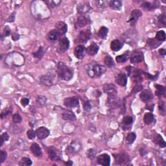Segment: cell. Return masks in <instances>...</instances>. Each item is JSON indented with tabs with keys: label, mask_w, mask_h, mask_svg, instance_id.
I'll return each instance as SVG.
<instances>
[{
	"label": "cell",
	"mask_w": 166,
	"mask_h": 166,
	"mask_svg": "<svg viewBox=\"0 0 166 166\" xmlns=\"http://www.w3.org/2000/svg\"><path fill=\"white\" fill-rule=\"evenodd\" d=\"M57 71L59 78L64 81L71 80L73 76V69L62 62H59L57 64Z\"/></svg>",
	"instance_id": "cell-1"
},
{
	"label": "cell",
	"mask_w": 166,
	"mask_h": 166,
	"mask_svg": "<svg viewBox=\"0 0 166 166\" xmlns=\"http://www.w3.org/2000/svg\"><path fill=\"white\" fill-rule=\"evenodd\" d=\"M88 75L91 77H99L106 71V67L102 65L97 64L95 62H92L88 64L86 67Z\"/></svg>",
	"instance_id": "cell-2"
},
{
	"label": "cell",
	"mask_w": 166,
	"mask_h": 166,
	"mask_svg": "<svg viewBox=\"0 0 166 166\" xmlns=\"http://www.w3.org/2000/svg\"><path fill=\"white\" fill-rule=\"evenodd\" d=\"M91 31L90 29H86L81 31L78 34L77 38L76 39V42L79 43H86V42L91 38Z\"/></svg>",
	"instance_id": "cell-3"
},
{
	"label": "cell",
	"mask_w": 166,
	"mask_h": 166,
	"mask_svg": "<svg viewBox=\"0 0 166 166\" xmlns=\"http://www.w3.org/2000/svg\"><path fill=\"white\" fill-rule=\"evenodd\" d=\"M64 104L67 108H71L79 106V101L77 97H67L64 101Z\"/></svg>",
	"instance_id": "cell-4"
},
{
	"label": "cell",
	"mask_w": 166,
	"mask_h": 166,
	"mask_svg": "<svg viewBox=\"0 0 166 166\" xmlns=\"http://www.w3.org/2000/svg\"><path fill=\"white\" fill-rule=\"evenodd\" d=\"M40 82L42 84L46 86H51L53 84V81L55 79V75L53 73H48L40 77Z\"/></svg>",
	"instance_id": "cell-5"
},
{
	"label": "cell",
	"mask_w": 166,
	"mask_h": 166,
	"mask_svg": "<svg viewBox=\"0 0 166 166\" xmlns=\"http://www.w3.org/2000/svg\"><path fill=\"white\" fill-rule=\"evenodd\" d=\"M142 16V11L139 10V9H134L133 10L131 13V15H130V18L128 20V23L132 26H134V25H136L137 21L138 20L139 18Z\"/></svg>",
	"instance_id": "cell-6"
},
{
	"label": "cell",
	"mask_w": 166,
	"mask_h": 166,
	"mask_svg": "<svg viewBox=\"0 0 166 166\" xmlns=\"http://www.w3.org/2000/svg\"><path fill=\"white\" fill-rule=\"evenodd\" d=\"M104 92L108 95V96H116L117 95V87L113 84H106L103 86Z\"/></svg>",
	"instance_id": "cell-7"
},
{
	"label": "cell",
	"mask_w": 166,
	"mask_h": 166,
	"mask_svg": "<svg viewBox=\"0 0 166 166\" xmlns=\"http://www.w3.org/2000/svg\"><path fill=\"white\" fill-rule=\"evenodd\" d=\"M81 149V144L80 142L77 141H73L67 147V152L69 154H73L76 153L80 151Z\"/></svg>",
	"instance_id": "cell-8"
},
{
	"label": "cell",
	"mask_w": 166,
	"mask_h": 166,
	"mask_svg": "<svg viewBox=\"0 0 166 166\" xmlns=\"http://www.w3.org/2000/svg\"><path fill=\"white\" fill-rule=\"evenodd\" d=\"M97 163L103 166H108L110 164V157L108 154H102L97 157Z\"/></svg>",
	"instance_id": "cell-9"
},
{
	"label": "cell",
	"mask_w": 166,
	"mask_h": 166,
	"mask_svg": "<svg viewBox=\"0 0 166 166\" xmlns=\"http://www.w3.org/2000/svg\"><path fill=\"white\" fill-rule=\"evenodd\" d=\"M89 23V18L86 17V16L81 15L77 19L75 22V28L76 29H79V28L83 27L86 26Z\"/></svg>",
	"instance_id": "cell-10"
},
{
	"label": "cell",
	"mask_w": 166,
	"mask_h": 166,
	"mask_svg": "<svg viewBox=\"0 0 166 166\" xmlns=\"http://www.w3.org/2000/svg\"><path fill=\"white\" fill-rule=\"evenodd\" d=\"M143 59V55H142V51H133L131 56H130V61L132 64H136L140 63L142 61Z\"/></svg>",
	"instance_id": "cell-11"
},
{
	"label": "cell",
	"mask_w": 166,
	"mask_h": 166,
	"mask_svg": "<svg viewBox=\"0 0 166 166\" xmlns=\"http://www.w3.org/2000/svg\"><path fill=\"white\" fill-rule=\"evenodd\" d=\"M91 7L90 5L87 3H79L77 7V13L81 15H84L90 12Z\"/></svg>",
	"instance_id": "cell-12"
},
{
	"label": "cell",
	"mask_w": 166,
	"mask_h": 166,
	"mask_svg": "<svg viewBox=\"0 0 166 166\" xmlns=\"http://www.w3.org/2000/svg\"><path fill=\"white\" fill-rule=\"evenodd\" d=\"M36 136L40 140H44L48 138L50 135V130L44 127H39L36 131Z\"/></svg>",
	"instance_id": "cell-13"
},
{
	"label": "cell",
	"mask_w": 166,
	"mask_h": 166,
	"mask_svg": "<svg viewBox=\"0 0 166 166\" xmlns=\"http://www.w3.org/2000/svg\"><path fill=\"white\" fill-rule=\"evenodd\" d=\"M140 98L144 103H148L153 99V95L152 92L149 90H145L142 92L140 95Z\"/></svg>",
	"instance_id": "cell-14"
},
{
	"label": "cell",
	"mask_w": 166,
	"mask_h": 166,
	"mask_svg": "<svg viewBox=\"0 0 166 166\" xmlns=\"http://www.w3.org/2000/svg\"><path fill=\"white\" fill-rule=\"evenodd\" d=\"M116 83L121 86H125L127 83V78L125 73H119L116 77Z\"/></svg>",
	"instance_id": "cell-15"
},
{
	"label": "cell",
	"mask_w": 166,
	"mask_h": 166,
	"mask_svg": "<svg viewBox=\"0 0 166 166\" xmlns=\"http://www.w3.org/2000/svg\"><path fill=\"white\" fill-rule=\"evenodd\" d=\"M86 53V48L83 45H79L75 49L74 54L78 59H82L85 57Z\"/></svg>",
	"instance_id": "cell-16"
},
{
	"label": "cell",
	"mask_w": 166,
	"mask_h": 166,
	"mask_svg": "<svg viewBox=\"0 0 166 166\" xmlns=\"http://www.w3.org/2000/svg\"><path fill=\"white\" fill-rule=\"evenodd\" d=\"M114 156H115L117 163L120 165L126 164V163L129 161V158L126 153L118 154L115 156L114 155Z\"/></svg>",
	"instance_id": "cell-17"
},
{
	"label": "cell",
	"mask_w": 166,
	"mask_h": 166,
	"mask_svg": "<svg viewBox=\"0 0 166 166\" xmlns=\"http://www.w3.org/2000/svg\"><path fill=\"white\" fill-rule=\"evenodd\" d=\"M60 34L59 32H58L57 30L54 29L51 31L47 35V38L50 40V42H57L58 40L60 39Z\"/></svg>",
	"instance_id": "cell-18"
},
{
	"label": "cell",
	"mask_w": 166,
	"mask_h": 166,
	"mask_svg": "<svg viewBox=\"0 0 166 166\" xmlns=\"http://www.w3.org/2000/svg\"><path fill=\"white\" fill-rule=\"evenodd\" d=\"M60 50L61 52H65L69 49V41L66 37H64L60 40L59 42Z\"/></svg>",
	"instance_id": "cell-19"
},
{
	"label": "cell",
	"mask_w": 166,
	"mask_h": 166,
	"mask_svg": "<svg viewBox=\"0 0 166 166\" xmlns=\"http://www.w3.org/2000/svg\"><path fill=\"white\" fill-rule=\"evenodd\" d=\"M55 29L60 34H64L67 31V25L63 22H58L55 24Z\"/></svg>",
	"instance_id": "cell-20"
},
{
	"label": "cell",
	"mask_w": 166,
	"mask_h": 166,
	"mask_svg": "<svg viewBox=\"0 0 166 166\" xmlns=\"http://www.w3.org/2000/svg\"><path fill=\"white\" fill-rule=\"evenodd\" d=\"M30 149H31V151L32 153V154L36 157H42V152L40 147L39 145L37 144L36 143H34L31 145V147H30Z\"/></svg>",
	"instance_id": "cell-21"
},
{
	"label": "cell",
	"mask_w": 166,
	"mask_h": 166,
	"mask_svg": "<svg viewBox=\"0 0 166 166\" xmlns=\"http://www.w3.org/2000/svg\"><path fill=\"white\" fill-rule=\"evenodd\" d=\"M107 104L111 108H116L119 106L120 105V102L118 98L116 96H108V100H107Z\"/></svg>",
	"instance_id": "cell-22"
},
{
	"label": "cell",
	"mask_w": 166,
	"mask_h": 166,
	"mask_svg": "<svg viewBox=\"0 0 166 166\" xmlns=\"http://www.w3.org/2000/svg\"><path fill=\"white\" fill-rule=\"evenodd\" d=\"M123 46V43L119 40H114L112 41L110 44V48L112 51H118L122 49Z\"/></svg>",
	"instance_id": "cell-23"
},
{
	"label": "cell",
	"mask_w": 166,
	"mask_h": 166,
	"mask_svg": "<svg viewBox=\"0 0 166 166\" xmlns=\"http://www.w3.org/2000/svg\"><path fill=\"white\" fill-rule=\"evenodd\" d=\"M157 2H149V1H144L142 4V7L145 10L147 11H153L154 9L158 7V5H156V3Z\"/></svg>",
	"instance_id": "cell-24"
},
{
	"label": "cell",
	"mask_w": 166,
	"mask_h": 166,
	"mask_svg": "<svg viewBox=\"0 0 166 166\" xmlns=\"http://www.w3.org/2000/svg\"><path fill=\"white\" fill-rule=\"evenodd\" d=\"M153 141L155 144L158 145L159 146L162 147V148H164L165 147V142L160 134H156L154 136Z\"/></svg>",
	"instance_id": "cell-25"
},
{
	"label": "cell",
	"mask_w": 166,
	"mask_h": 166,
	"mask_svg": "<svg viewBox=\"0 0 166 166\" xmlns=\"http://www.w3.org/2000/svg\"><path fill=\"white\" fill-rule=\"evenodd\" d=\"M99 46L97 45L95 43H92V44H90V45L89 46L87 50H86V52H87L88 55L93 56L97 54L98 51H99Z\"/></svg>",
	"instance_id": "cell-26"
},
{
	"label": "cell",
	"mask_w": 166,
	"mask_h": 166,
	"mask_svg": "<svg viewBox=\"0 0 166 166\" xmlns=\"http://www.w3.org/2000/svg\"><path fill=\"white\" fill-rule=\"evenodd\" d=\"M48 152L49 157H50V158L51 160H58V156L57 150L55 148V147H48Z\"/></svg>",
	"instance_id": "cell-27"
},
{
	"label": "cell",
	"mask_w": 166,
	"mask_h": 166,
	"mask_svg": "<svg viewBox=\"0 0 166 166\" xmlns=\"http://www.w3.org/2000/svg\"><path fill=\"white\" fill-rule=\"evenodd\" d=\"M62 118L64 120L74 121L76 120V116L73 112L70 110H65L62 114Z\"/></svg>",
	"instance_id": "cell-28"
},
{
	"label": "cell",
	"mask_w": 166,
	"mask_h": 166,
	"mask_svg": "<svg viewBox=\"0 0 166 166\" xmlns=\"http://www.w3.org/2000/svg\"><path fill=\"white\" fill-rule=\"evenodd\" d=\"M109 6L114 10L118 11L121 9V7H122V3L119 0H112V1H110Z\"/></svg>",
	"instance_id": "cell-29"
},
{
	"label": "cell",
	"mask_w": 166,
	"mask_h": 166,
	"mask_svg": "<svg viewBox=\"0 0 166 166\" xmlns=\"http://www.w3.org/2000/svg\"><path fill=\"white\" fill-rule=\"evenodd\" d=\"M108 32V29L106 27H101L97 32V36L100 38L105 39L106 38Z\"/></svg>",
	"instance_id": "cell-30"
},
{
	"label": "cell",
	"mask_w": 166,
	"mask_h": 166,
	"mask_svg": "<svg viewBox=\"0 0 166 166\" xmlns=\"http://www.w3.org/2000/svg\"><path fill=\"white\" fill-rule=\"evenodd\" d=\"M104 62L107 66L110 67V68H113V67H114L116 66L113 58H112L110 56H109V55H107L105 57L104 59Z\"/></svg>",
	"instance_id": "cell-31"
},
{
	"label": "cell",
	"mask_w": 166,
	"mask_h": 166,
	"mask_svg": "<svg viewBox=\"0 0 166 166\" xmlns=\"http://www.w3.org/2000/svg\"><path fill=\"white\" fill-rule=\"evenodd\" d=\"M155 86L156 88V91L155 92L156 95L158 97H161L162 95H165V88L164 86L159 85H155Z\"/></svg>",
	"instance_id": "cell-32"
},
{
	"label": "cell",
	"mask_w": 166,
	"mask_h": 166,
	"mask_svg": "<svg viewBox=\"0 0 166 166\" xmlns=\"http://www.w3.org/2000/svg\"><path fill=\"white\" fill-rule=\"evenodd\" d=\"M154 120V116L151 113H146L144 117V121L146 125H149Z\"/></svg>",
	"instance_id": "cell-33"
},
{
	"label": "cell",
	"mask_w": 166,
	"mask_h": 166,
	"mask_svg": "<svg viewBox=\"0 0 166 166\" xmlns=\"http://www.w3.org/2000/svg\"><path fill=\"white\" fill-rule=\"evenodd\" d=\"M155 38L156 40L160 41V42H164L166 38V35L165 32L163 31H159L157 32V33L156 34Z\"/></svg>",
	"instance_id": "cell-34"
},
{
	"label": "cell",
	"mask_w": 166,
	"mask_h": 166,
	"mask_svg": "<svg viewBox=\"0 0 166 166\" xmlns=\"http://www.w3.org/2000/svg\"><path fill=\"white\" fill-rule=\"evenodd\" d=\"M32 164V162L31 159L27 157H23L19 162L20 165H24V166H29Z\"/></svg>",
	"instance_id": "cell-35"
},
{
	"label": "cell",
	"mask_w": 166,
	"mask_h": 166,
	"mask_svg": "<svg viewBox=\"0 0 166 166\" xmlns=\"http://www.w3.org/2000/svg\"><path fill=\"white\" fill-rule=\"evenodd\" d=\"M147 44H149L151 48H156L157 47L160 46V44L158 42V40H156L153 38L149 39L148 40H147Z\"/></svg>",
	"instance_id": "cell-36"
},
{
	"label": "cell",
	"mask_w": 166,
	"mask_h": 166,
	"mask_svg": "<svg viewBox=\"0 0 166 166\" xmlns=\"http://www.w3.org/2000/svg\"><path fill=\"white\" fill-rule=\"evenodd\" d=\"M134 82L136 83H140L142 81V77L141 76V73L139 70H136L134 72V75H133Z\"/></svg>",
	"instance_id": "cell-37"
},
{
	"label": "cell",
	"mask_w": 166,
	"mask_h": 166,
	"mask_svg": "<svg viewBox=\"0 0 166 166\" xmlns=\"http://www.w3.org/2000/svg\"><path fill=\"white\" fill-rule=\"evenodd\" d=\"M47 98L44 95H40L36 99V102L40 106H44L46 104Z\"/></svg>",
	"instance_id": "cell-38"
},
{
	"label": "cell",
	"mask_w": 166,
	"mask_h": 166,
	"mask_svg": "<svg viewBox=\"0 0 166 166\" xmlns=\"http://www.w3.org/2000/svg\"><path fill=\"white\" fill-rule=\"evenodd\" d=\"M136 138V135L135 133L134 132H130L127 135V139L126 140H127V142H128V144H132L133 142L135 141Z\"/></svg>",
	"instance_id": "cell-39"
},
{
	"label": "cell",
	"mask_w": 166,
	"mask_h": 166,
	"mask_svg": "<svg viewBox=\"0 0 166 166\" xmlns=\"http://www.w3.org/2000/svg\"><path fill=\"white\" fill-rule=\"evenodd\" d=\"M33 55L35 57L39 58V59H41L44 56V49H43V47L40 46V48L38 49V50L36 51V52H34L33 53Z\"/></svg>",
	"instance_id": "cell-40"
},
{
	"label": "cell",
	"mask_w": 166,
	"mask_h": 166,
	"mask_svg": "<svg viewBox=\"0 0 166 166\" xmlns=\"http://www.w3.org/2000/svg\"><path fill=\"white\" fill-rule=\"evenodd\" d=\"M128 59V55L127 54L125 55H121L117 56L116 58L117 62L118 63H123L127 61Z\"/></svg>",
	"instance_id": "cell-41"
},
{
	"label": "cell",
	"mask_w": 166,
	"mask_h": 166,
	"mask_svg": "<svg viewBox=\"0 0 166 166\" xmlns=\"http://www.w3.org/2000/svg\"><path fill=\"white\" fill-rule=\"evenodd\" d=\"M133 122V119L131 116H125V118L123 119L122 123L124 125L128 126L131 125Z\"/></svg>",
	"instance_id": "cell-42"
},
{
	"label": "cell",
	"mask_w": 166,
	"mask_h": 166,
	"mask_svg": "<svg viewBox=\"0 0 166 166\" xmlns=\"http://www.w3.org/2000/svg\"><path fill=\"white\" fill-rule=\"evenodd\" d=\"M158 23H160V24L162 25L163 27H165V22H166L165 14H162V15L159 16V17L158 18Z\"/></svg>",
	"instance_id": "cell-43"
},
{
	"label": "cell",
	"mask_w": 166,
	"mask_h": 166,
	"mask_svg": "<svg viewBox=\"0 0 166 166\" xmlns=\"http://www.w3.org/2000/svg\"><path fill=\"white\" fill-rule=\"evenodd\" d=\"M96 155V151L93 149H90L87 151V156L89 158L93 159L95 157Z\"/></svg>",
	"instance_id": "cell-44"
},
{
	"label": "cell",
	"mask_w": 166,
	"mask_h": 166,
	"mask_svg": "<svg viewBox=\"0 0 166 166\" xmlns=\"http://www.w3.org/2000/svg\"><path fill=\"white\" fill-rule=\"evenodd\" d=\"M22 120V117L20 116L19 114H15L13 116V121L15 123H19Z\"/></svg>",
	"instance_id": "cell-45"
},
{
	"label": "cell",
	"mask_w": 166,
	"mask_h": 166,
	"mask_svg": "<svg viewBox=\"0 0 166 166\" xmlns=\"http://www.w3.org/2000/svg\"><path fill=\"white\" fill-rule=\"evenodd\" d=\"M60 1H45V3L48 5L49 7H50L51 8H54L55 7L57 6L58 4L60 3Z\"/></svg>",
	"instance_id": "cell-46"
},
{
	"label": "cell",
	"mask_w": 166,
	"mask_h": 166,
	"mask_svg": "<svg viewBox=\"0 0 166 166\" xmlns=\"http://www.w3.org/2000/svg\"><path fill=\"white\" fill-rule=\"evenodd\" d=\"M12 111H13V109H12V108H5L1 112V119H3L4 117H6L7 116H8L9 114H11Z\"/></svg>",
	"instance_id": "cell-47"
},
{
	"label": "cell",
	"mask_w": 166,
	"mask_h": 166,
	"mask_svg": "<svg viewBox=\"0 0 166 166\" xmlns=\"http://www.w3.org/2000/svg\"><path fill=\"white\" fill-rule=\"evenodd\" d=\"M158 107H159V110L162 112V115H164L165 112V103L164 102H163L162 101L159 102V104H158Z\"/></svg>",
	"instance_id": "cell-48"
},
{
	"label": "cell",
	"mask_w": 166,
	"mask_h": 166,
	"mask_svg": "<svg viewBox=\"0 0 166 166\" xmlns=\"http://www.w3.org/2000/svg\"><path fill=\"white\" fill-rule=\"evenodd\" d=\"M27 136L28 138L30 140H32V139H34L35 137H36V132H34L33 130H29L27 131Z\"/></svg>",
	"instance_id": "cell-49"
},
{
	"label": "cell",
	"mask_w": 166,
	"mask_h": 166,
	"mask_svg": "<svg viewBox=\"0 0 166 166\" xmlns=\"http://www.w3.org/2000/svg\"><path fill=\"white\" fill-rule=\"evenodd\" d=\"M7 156V154L6 151L3 150L1 151V153H0V163H3L6 160Z\"/></svg>",
	"instance_id": "cell-50"
},
{
	"label": "cell",
	"mask_w": 166,
	"mask_h": 166,
	"mask_svg": "<svg viewBox=\"0 0 166 166\" xmlns=\"http://www.w3.org/2000/svg\"><path fill=\"white\" fill-rule=\"evenodd\" d=\"M142 90H143V86H142V85H136L132 89L131 94H133V93H136L138 92H140V91H141Z\"/></svg>",
	"instance_id": "cell-51"
},
{
	"label": "cell",
	"mask_w": 166,
	"mask_h": 166,
	"mask_svg": "<svg viewBox=\"0 0 166 166\" xmlns=\"http://www.w3.org/2000/svg\"><path fill=\"white\" fill-rule=\"evenodd\" d=\"M110 1H98L96 3H97V5L101 7H105L107 5H109Z\"/></svg>",
	"instance_id": "cell-52"
},
{
	"label": "cell",
	"mask_w": 166,
	"mask_h": 166,
	"mask_svg": "<svg viewBox=\"0 0 166 166\" xmlns=\"http://www.w3.org/2000/svg\"><path fill=\"white\" fill-rule=\"evenodd\" d=\"M83 108H84V109H85V110L86 111V112L90 111L91 108H92V106H91L90 103L89 101H86V102L84 103Z\"/></svg>",
	"instance_id": "cell-53"
},
{
	"label": "cell",
	"mask_w": 166,
	"mask_h": 166,
	"mask_svg": "<svg viewBox=\"0 0 166 166\" xmlns=\"http://www.w3.org/2000/svg\"><path fill=\"white\" fill-rule=\"evenodd\" d=\"M9 139V136L8 135L7 133H6V132L3 133V134L1 135V145H3V142L5 141H8Z\"/></svg>",
	"instance_id": "cell-54"
},
{
	"label": "cell",
	"mask_w": 166,
	"mask_h": 166,
	"mask_svg": "<svg viewBox=\"0 0 166 166\" xmlns=\"http://www.w3.org/2000/svg\"><path fill=\"white\" fill-rule=\"evenodd\" d=\"M11 30L10 29V28H9V27H6L5 28L3 36L5 37L9 36V35L11 34Z\"/></svg>",
	"instance_id": "cell-55"
},
{
	"label": "cell",
	"mask_w": 166,
	"mask_h": 166,
	"mask_svg": "<svg viewBox=\"0 0 166 166\" xmlns=\"http://www.w3.org/2000/svg\"><path fill=\"white\" fill-rule=\"evenodd\" d=\"M20 103L23 106H26L29 103V99L28 98H22L20 101Z\"/></svg>",
	"instance_id": "cell-56"
},
{
	"label": "cell",
	"mask_w": 166,
	"mask_h": 166,
	"mask_svg": "<svg viewBox=\"0 0 166 166\" xmlns=\"http://www.w3.org/2000/svg\"><path fill=\"white\" fill-rule=\"evenodd\" d=\"M12 38H13V40L15 41L18 40L20 38V35L17 33H14L12 35Z\"/></svg>",
	"instance_id": "cell-57"
},
{
	"label": "cell",
	"mask_w": 166,
	"mask_h": 166,
	"mask_svg": "<svg viewBox=\"0 0 166 166\" xmlns=\"http://www.w3.org/2000/svg\"><path fill=\"white\" fill-rule=\"evenodd\" d=\"M15 13H13L11 15V16H10V18H9V19L8 20V22H14V20H15Z\"/></svg>",
	"instance_id": "cell-58"
},
{
	"label": "cell",
	"mask_w": 166,
	"mask_h": 166,
	"mask_svg": "<svg viewBox=\"0 0 166 166\" xmlns=\"http://www.w3.org/2000/svg\"><path fill=\"white\" fill-rule=\"evenodd\" d=\"M159 53H160V54L162 56H164L166 54V51L164 50V49H160V50H159Z\"/></svg>",
	"instance_id": "cell-59"
},
{
	"label": "cell",
	"mask_w": 166,
	"mask_h": 166,
	"mask_svg": "<svg viewBox=\"0 0 166 166\" xmlns=\"http://www.w3.org/2000/svg\"><path fill=\"white\" fill-rule=\"evenodd\" d=\"M145 75H146L147 76V77H148L149 79H156V77H157V76H153V75H151L150 74H148V73H145Z\"/></svg>",
	"instance_id": "cell-60"
},
{
	"label": "cell",
	"mask_w": 166,
	"mask_h": 166,
	"mask_svg": "<svg viewBox=\"0 0 166 166\" xmlns=\"http://www.w3.org/2000/svg\"><path fill=\"white\" fill-rule=\"evenodd\" d=\"M65 164H66V165H71L72 164H73V163H72V162H71V161L69 160V161H68V162H66V163H65Z\"/></svg>",
	"instance_id": "cell-61"
}]
</instances>
